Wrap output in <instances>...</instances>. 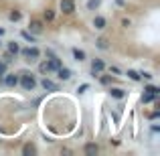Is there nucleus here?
<instances>
[{
    "label": "nucleus",
    "mask_w": 160,
    "mask_h": 156,
    "mask_svg": "<svg viewBox=\"0 0 160 156\" xmlns=\"http://www.w3.org/2000/svg\"><path fill=\"white\" fill-rule=\"evenodd\" d=\"M18 83L22 85V89H24V91H32V89L37 87V79L32 77V73H27V71H24V73H20Z\"/></svg>",
    "instance_id": "obj_1"
},
{
    "label": "nucleus",
    "mask_w": 160,
    "mask_h": 156,
    "mask_svg": "<svg viewBox=\"0 0 160 156\" xmlns=\"http://www.w3.org/2000/svg\"><path fill=\"white\" fill-rule=\"evenodd\" d=\"M20 55L24 57V61H28V63H35V61H39V57H41V51L32 45V47H27V49H22V51H18Z\"/></svg>",
    "instance_id": "obj_2"
},
{
    "label": "nucleus",
    "mask_w": 160,
    "mask_h": 156,
    "mask_svg": "<svg viewBox=\"0 0 160 156\" xmlns=\"http://www.w3.org/2000/svg\"><path fill=\"white\" fill-rule=\"evenodd\" d=\"M103 69H106V63H103L102 59H93V61H91V75H93V77H98Z\"/></svg>",
    "instance_id": "obj_3"
},
{
    "label": "nucleus",
    "mask_w": 160,
    "mask_h": 156,
    "mask_svg": "<svg viewBox=\"0 0 160 156\" xmlns=\"http://www.w3.org/2000/svg\"><path fill=\"white\" fill-rule=\"evenodd\" d=\"M2 83L6 87H16L18 85V77H16L14 73H4L2 75Z\"/></svg>",
    "instance_id": "obj_4"
},
{
    "label": "nucleus",
    "mask_w": 160,
    "mask_h": 156,
    "mask_svg": "<svg viewBox=\"0 0 160 156\" xmlns=\"http://www.w3.org/2000/svg\"><path fill=\"white\" fill-rule=\"evenodd\" d=\"M61 12L63 14H73L75 12V0H61Z\"/></svg>",
    "instance_id": "obj_5"
},
{
    "label": "nucleus",
    "mask_w": 160,
    "mask_h": 156,
    "mask_svg": "<svg viewBox=\"0 0 160 156\" xmlns=\"http://www.w3.org/2000/svg\"><path fill=\"white\" fill-rule=\"evenodd\" d=\"M57 73H59V79H63V81H69V79L73 77V71L67 69V67H63V65L57 69Z\"/></svg>",
    "instance_id": "obj_6"
},
{
    "label": "nucleus",
    "mask_w": 160,
    "mask_h": 156,
    "mask_svg": "<svg viewBox=\"0 0 160 156\" xmlns=\"http://www.w3.org/2000/svg\"><path fill=\"white\" fill-rule=\"evenodd\" d=\"M41 85H43L45 91H59V85H57L55 81H51V79H47V77L41 81Z\"/></svg>",
    "instance_id": "obj_7"
},
{
    "label": "nucleus",
    "mask_w": 160,
    "mask_h": 156,
    "mask_svg": "<svg viewBox=\"0 0 160 156\" xmlns=\"http://www.w3.org/2000/svg\"><path fill=\"white\" fill-rule=\"evenodd\" d=\"M28 28H31L32 35H41V33H43V23H41V20H31Z\"/></svg>",
    "instance_id": "obj_8"
},
{
    "label": "nucleus",
    "mask_w": 160,
    "mask_h": 156,
    "mask_svg": "<svg viewBox=\"0 0 160 156\" xmlns=\"http://www.w3.org/2000/svg\"><path fill=\"white\" fill-rule=\"evenodd\" d=\"M83 152H85L87 156H95L99 152V146L98 144H85V148H83Z\"/></svg>",
    "instance_id": "obj_9"
},
{
    "label": "nucleus",
    "mask_w": 160,
    "mask_h": 156,
    "mask_svg": "<svg viewBox=\"0 0 160 156\" xmlns=\"http://www.w3.org/2000/svg\"><path fill=\"white\" fill-rule=\"evenodd\" d=\"M106 24H108V20L103 18V16H95V18H93V27L98 28V31H103Z\"/></svg>",
    "instance_id": "obj_10"
},
{
    "label": "nucleus",
    "mask_w": 160,
    "mask_h": 156,
    "mask_svg": "<svg viewBox=\"0 0 160 156\" xmlns=\"http://www.w3.org/2000/svg\"><path fill=\"white\" fill-rule=\"evenodd\" d=\"M109 95H112V98H116V99H124L126 98V91L120 89V87H112V89H109Z\"/></svg>",
    "instance_id": "obj_11"
},
{
    "label": "nucleus",
    "mask_w": 160,
    "mask_h": 156,
    "mask_svg": "<svg viewBox=\"0 0 160 156\" xmlns=\"http://www.w3.org/2000/svg\"><path fill=\"white\" fill-rule=\"evenodd\" d=\"M73 59H75V61H79V63L85 61V53H83L81 49H73Z\"/></svg>",
    "instance_id": "obj_12"
},
{
    "label": "nucleus",
    "mask_w": 160,
    "mask_h": 156,
    "mask_svg": "<svg viewBox=\"0 0 160 156\" xmlns=\"http://www.w3.org/2000/svg\"><path fill=\"white\" fill-rule=\"evenodd\" d=\"M8 18H10L12 23H18V20L22 18V14H20V10H12L10 14H8Z\"/></svg>",
    "instance_id": "obj_13"
},
{
    "label": "nucleus",
    "mask_w": 160,
    "mask_h": 156,
    "mask_svg": "<svg viewBox=\"0 0 160 156\" xmlns=\"http://www.w3.org/2000/svg\"><path fill=\"white\" fill-rule=\"evenodd\" d=\"M158 95H154V93H148V91H144V95H142V102L144 103H150V102H154Z\"/></svg>",
    "instance_id": "obj_14"
},
{
    "label": "nucleus",
    "mask_w": 160,
    "mask_h": 156,
    "mask_svg": "<svg viewBox=\"0 0 160 156\" xmlns=\"http://www.w3.org/2000/svg\"><path fill=\"white\" fill-rule=\"evenodd\" d=\"M18 51H20V47H18V43H8V53H12V55H18Z\"/></svg>",
    "instance_id": "obj_15"
},
{
    "label": "nucleus",
    "mask_w": 160,
    "mask_h": 156,
    "mask_svg": "<svg viewBox=\"0 0 160 156\" xmlns=\"http://www.w3.org/2000/svg\"><path fill=\"white\" fill-rule=\"evenodd\" d=\"M126 75H128V77L130 79H132V81H140V73H138V71H134V69H128V73H126Z\"/></svg>",
    "instance_id": "obj_16"
},
{
    "label": "nucleus",
    "mask_w": 160,
    "mask_h": 156,
    "mask_svg": "<svg viewBox=\"0 0 160 156\" xmlns=\"http://www.w3.org/2000/svg\"><path fill=\"white\" fill-rule=\"evenodd\" d=\"M99 4H102V0H87V10H95V8H99Z\"/></svg>",
    "instance_id": "obj_17"
},
{
    "label": "nucleus",
    "mask_w": 160,
    "mask_h": 156,
    "mask_svg": "<svg viewBox=\"0 0 160 156\" xmlns=\"http://www.w3.org/2000/svg\"><path fill=\"white\" fill-rule=\"evenodd\" d=\"M20 37H22V39L24 41H28V43H35V35H31V33H28V31H22V33H20Z\"/></svg>",
    "instance_id": "obj_18"
},
{
    "label": "nucleus",
    "mask_w": 160,
    "mask_h": 156,
    "mask_svg": "<svg viewBox=\"0 0 160 156\" xmlns=\"http://www.w3.org/2000/svg\"><path fill=\"white\" fill-rule=\"evenodd\" d=\"M39 71H41V73H51V65H49V61L41 63V65H39Z\"/></svg>",
    "instance_id": "obj_19"
},
{
    "label": "nucleus",
    "mask_w": 160,
    "mask_h": 156,
    "mask_svg": "<svg viewBox=\"0 0 160 156\" xmlns=\"http://www.w3.org/2000/svg\"><path fill=\"white\" fill-rule=\"evenodd\" d=\"M98 77H99V81H102V83H103V85H109V83H112V81H113V77H109V75H102V73H99V75H98Z\"/></svg>",
    "instance_id": "obj_20"
},
{
    "label": "nucleus",
    "mask_w": 160,
    "mask_h": 156,
    "mask_svg": "<svg viewBox=\"0 0 160 156\" xmlns=\"http://www.w3.org/2000/svg\"><path fill=\"white\" fill-rule=\"evenodd\" d=\"M95 45H98L99 49H103V51H106V49H109V45H108V39H98V41H95Z\"/></svg>",
    "instance_id": "obj_21"
},
{
    "label": "nucleus",
    "mask_w": 160,
    "mask_h": 156,
    "mask_svg": "<svg viewBox=\"0 0 160 156\" xmlns=\"http://www.w3.org/2000/svg\"><path fill=\"white\" fill-rule=\"evenodd\" d=\"M144 91H148V93H154V95H158V93H160V89H158L156 85H146V87H144Z\"/></svg>",
    "instance_id": "obj_22"
},
{
    "label": "nucleus",
    "mask_w": 160,
    "mask_h": 156,
    "mask_svg": "<svg viewBox=\"0 0 160 156\" xmlns=\"http://www.w3.org/2000/svg\"><path fill=\"white\" fill-rule=\"evenodd\" d=\"M22 152H24V154H35L37 150H35V146H32V144H27V146L22 148Z\"/></svg>",
    "instance_id": "obj_23"
},
{
    "label": "nucleus",
    "mask_w": 160,
    "mask_h": 156,
    "mask_svg": "<svg viewBox=\"0 0 160 156\" xmlns=\"http://www.w3.org/2000/svg\"><path fill=\"white\" fill-rule=\"evenodd\" d=\"M87 89H89V85H87V83H81V85L77 87V91H79V93H85Z\"/></svg>",
    "instance_id": "obj_24"
},
{
    "label": "nucleus",
    "mask_w": 160,
    "mask_h": 156,
    "mask_svg": "<svg viewBox=\"0 0 160 156\" xmlns=\"http://www.w3.org/2000/svg\"><path fill=\"white\" fill-rule=\"evenodd\" d=\"M12 59H14V55H12V53H6V55H4V63H6V65H8V63H12Z\"/></svg>",
    "instance_id": "obj_25"
},
{
    "label": "nucleus",
    "mask_w": 160,
    "mask_h": 156,
    "mask_svg": "<svg viewBox=\"0 0 160 156\" xmlns=\"http://www.w3.org/2000/svg\"><path fill=\"white\" fill-rule=\"evenodd\" d=\"M53 18H55L53 10H45V20H53Z\"/></svg>",
    "instance_id": "obj_26"
},
{
    "label": "nucleus",
    "mask_w": 160,
    "mask_h": 156,
    "mask_svg": "<svg viewBox=\"0 0 160 156\" xmlns=\"http://www.w3.org/2000/svg\"><path fill=\"white\" fill-rule=\"evenodd\" d=\"M6 73V63L4 61H0V79H2V75Z\"/></svg>",
    "instance_id": "obj_27"
},
{
    "label": "nucleus",
    "mask_w": 160,
    "mask_h": 156,
    "mask_svg": "<svg viewBox=\"0 0 160 156\" xmlns=\"http://www.w3.org/2000/svg\"><path fill=\"white\" fill-rule=\"evenodd\" d=\"M140 77H144V79H152V75H150V73H146V71H144V73H140Z\"/></svg>",
    "instance_id": "obj_28"
},
{
    "label": "nucleus",
    "mask_w": 160,
    "mask_h": 156,
    "mask_svg": "<svg viewBox=\"0 0 160 156\" xmlns=\"http://www.w3.org/2000/svg\"><path fill=\"white\" fill-rule=\"evenodd\" d=\"M122 27L128 28V27H130V20H128V18H124V20H122Z\"/></svg>",
    "instance_id": "obj_29"
},
{
    "label": "nucleus",
    "mask_w": 160,
    "mask_h": 156,
    "mask_svg": "<svg viewBox=\"0 0 160 156\" xmlns=\"http://www.w3.org/2000/svg\"><path fill=\"white\" fill-rule=\"evenodd\" d=\"M109 71H112V73H116V75H120V69H118V67H109Z\"/></svg>",
    "instance_id": "obj_30"
},
{
    "label": "nucleus",
    "mask_w": 160,
    "mask_h": 156,
    "mask_svg": "<svg viewBox=\"0 0 160 156\" xmlns=\"http://www.w3.org/2000/svg\"><path fill=\"white\" fill-rule=\"evenodd\" d=\"M116 4H118V6H124V4H126V0H116Z\"/></svg>",
    "instance_id": "obj_31"
},
{
    "label": "nucleus",
    "mask_w": 160,
    "mask_h": 156,
    "mask_svg": "<svg viewBox=\"0 0 160 156\" xmlns=\"http://www.w3.org/2000/svg\"><path fill=\"white\" fill-rule=\"evenodd\" d=\"M4 35V28H0V37H2Z\"/></svg>",
    "instance_id": "obj_32"
},
{
    "label": "nucleus",
    "mask_w": 160,
    "mask_h": 156,
    "mask_svg": "<svg viewBox=\"0 0 160 156\" xmlns=\"http://www.w3.org/2000/svg\"><path fill=\"white\" fill-rule=\"evenodd\" d=\"M0 47H2V41H0Z\"/></svg>",
    "instance_id": "obj_33"
}]
</instances>
